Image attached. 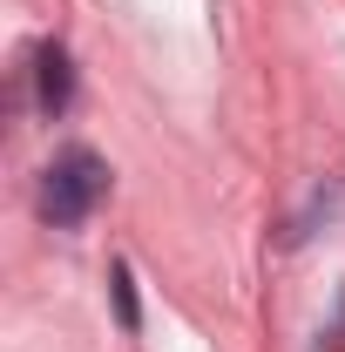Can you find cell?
Here are the masks:
<instances>
[{
    "label": "cell",
    "instance_id": "cell-1",
    "mask_svg": "<svg viewBox=\"0 0 345 352\" xmlns=\"http://www.w3.org/2000/svg\"><path fill=\"white\" fill-rule=\"evenodd\" d=\"M102 197H109V163L95 149H61L41 176V217L54 230H82Z\"/></svg>",
    "mask_w": 345,
    "mask_h": 352
},
{
    "label": "cell",
    "instance_id": "cell-2",
    "mask_svg": "<svg viewBox=\"0 0 345 352\" xmlns=\"http://www.w3.org/2000/svg\"><path fill=\"white\" fill-rule=\"evenodd\" d=\"M34 95H41L47 116H61V109L75 102V68H68L61 47H41V61H34Z\"/></svg>",
    "mask_w": 345,
    "mask_h": 352
},
{
    "label": "cell",
    "instance_id": "cell-3",
    "mask_svg": "<svg viewBox=\"0 0 345 352\" xmlns=\"http://www.w3.org/2000/svg\"><path fill=\"white\" fill-rule=\"evenodd\" d=\"M115 311H122V325L135 332V278H129V264H115Z\"/></svg>",
    "mask_w": 345,
    "mask_h": 352
}]
</instances>
